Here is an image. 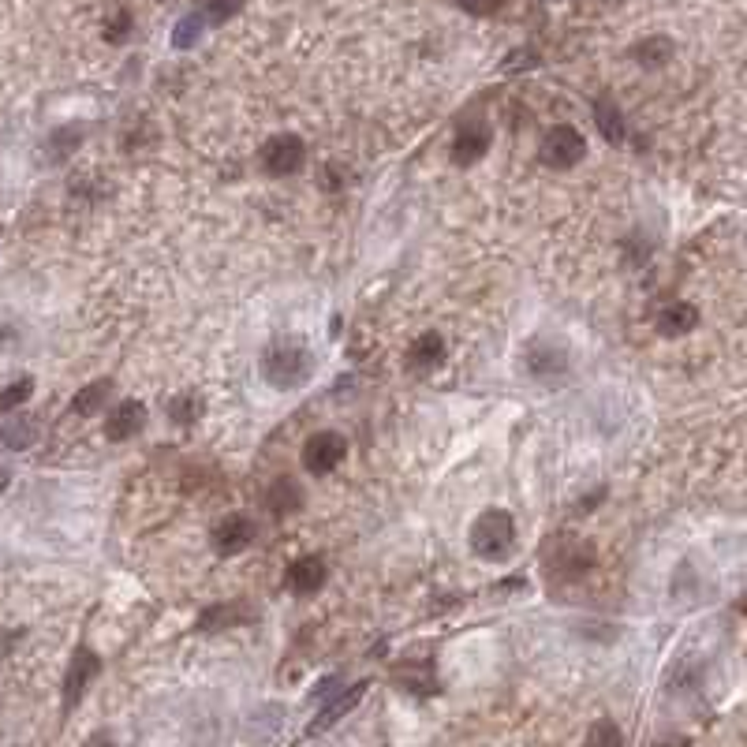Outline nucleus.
<instances>
[{"label": "nucleus", "instance_id": "nucleus-22", "mask_svg": "<svg viewBox=\"0 0 747 747\" xmlns=\"http://www.w3.org/2000/svg\"><path fill=\"white\" fill-rule=\"evenodd\" d=\"M624 736L621 729H617V721H594L591 733H587V747H621Z\"/></svg>", "mask_w": 747, "mask_h": 747}, {"label": "nucleus", "instance_id": "nucleus-19", "mask_svg": "<svg viewBox=\"0 0 747 747\" xmlns=\"http://www.w3.org/2000/svg\"><path fill=\"white\" fill-rule=\"evenodd\" d=\"M441 337L437 333H423V337L411 344V352H408V367L411 370H430L441 363Z\"/></svg>", "mask_w": 747, "mask_h": 747}, {"label": "nucleus", "instance_id": "nucleus-7", "mask_svg": "<svg viewBox=\"0 0 747 747\" xmlns=\"http://www.w3.org/2000/svg\"><path fill=\"white\" fill-rule=\"evenodd\" d=\"M210 542H213V550L221 553V557H236V553H243L254 542V523L247 520L243 512H232V516H225V520L213 523Z\"/></svg>", "mask_w": 747, "mask_h": 747}, {"label": "nucleus", "instance_id": "nucleus-30", "mask_svg": "<svg viewBox=\"0 0 747 747\" xmlns=\"http://www.w3.org/2000/svg\"><path fill=\"white\" fill-rule=\"evenodd\" d=\"M15 340H19V329H15L12 322H4V318H0V352H4V348H12Z\"/></svg>", "mask_w": 747, "mask_h": 747}, {"label": "nucleus", "instance_id": "nucleus-18", "mask_svg": "<svg viewBox=\"0 0 747 747\" xmlns=\"http://www.w3.org/2000/svg\"><path fill=\"white\" fill-rule=\"evenodd\" d=\"M594 124H598V131H602V139L613 142V146L624 142V135H628L621 109H617L613 101H594Z\"/></svg>", "mask_w": 747, "mask_h": 747}, {"label": "nucleus", "instance_id": "nucleus-15", "mask_svg": "<svg viewBox=\"0 0 747 747\" xmlns=\"http://www.w3.org/2000/svg\"><path fill=\"white\" fill-rule=\"evenodd\" d=\"M109 393H113V381L109 378L90 381V385H83L79 393L71 396V411H75V415H98V411L109 404Z\"/></svg>", "mask_w": 747, "mask_h": 747}, {"label": "nucleus", "instance_id": "nucleus-28", "mask_svg": "<svg viewBox=\"0 0 747 747\" xmlns=\"http://www.w3.org/2000/svg\"><path fill=\"white\" fill-rule=\"evenodd\" d=\"M538 57L535 53H527V49H520V53H512V57L505 60V71H523V68H535Z\"/></svg>", "mask_w": 747, "mask_h": 747}, {"label": "nucleus", "instance_id": "nucleus-3", "mask_svg": "<svg viewBox=\"0 0 747 747\" xmlns=\"http://www.w3.org/2000/svg\"><path fill=\"white\" fill-rule=\"evenodd\" d=\"M583 157H587V139H583L572 124H557L546 131V139H542V161H546L550 169H576Z\"/></svg>", "mask_w": 747, "mask_h": 747}, {"label": "nucleus", "instance_id": "nucleus-14", "mask_svg": "<svg viewBox=\"0 0 747 747\" xmlns=\"http://www.w3.org/2000/svg\"><path fill=\"white\" fill-rule=\"evenodd\" d=\"M695 322H699V311L691 303H673L658 314V333L662 337H684L688 329H695Z\"/></svg>", "mask_w": 747, "mask_h": 747}, {"label": "nucleus", "instance_id": "nucleus-29", "mask_svg": "<svg viewBox=\"0 0 747 747\" xmlns=\"http://www.w3.org/2000/svg\"><path fill=\"white\" fill-rule=\"evenodd\" d=\"M337 684H340V677H325L322 684L311 691V703H325V699H329V695L337 691Z\"/></svg>", "mask_w": 747, "mask_h": 747}, {"label": "nucleus", "instance_id": "nucleus-25", "mask_svg": "<svg viewBox=\"0 0 747 747\" xmlns=\"http://www.w3.org/2000/svg\"><path fill=\"white\" fill-rule=\"evenodd\" d=\"M127 30H131V15L120 8V12H116L109 23H105V38H109V42H124Z\"/></svg>", "mask_w": 747, "mask_h": 747}, {"label": "nucleus", "instance_id": "nucleus-10", "mask_svg": "<svg viewBox=\"0 0 747 747\" xmlns=\"http://www.w3.org/2000/svg\"><path fill=\"white\" fill-rule=\"evenodd\" d=\"M367 695V680H359V684H352L348 691H340V695H333L329 703L318 710V718L307 725V736H318V733H325V729H333L344 714H352L355 706H359V699Z\"/></svg>", "mask_w": 747, "mask_h": 747}, {"label": "nucleus", "instance_id": "nucleus-26", "mask_svg": "<svg viewBox=\"0 0 747 747\" xmlns=\"http://www.w3.org/2000/svg\"><path fill=\"white\" fill-rule=\"evenodd\" d=\"M467 15H494L501 8V0H456Z\"/></svg>", "mask_w": 747, "mask_h": 747}, {"label": "nucleus", "instance_id": "nucleus-23", "mask_svg": "<svg viewBox=\"0 0 747 747\" xmlns=\"http://www.w3.org/2000/svg\"><path fill=\"white\" fill-rule=\"evenodd\" d=\"M236 613H240V606H210L202 617H198V628H202V632H217V628H225V624L243 621V617H236Z\"/></svg>", "mask_w": 747, "mask_h": 747}, {"label": "nucleus", "instance_id": "nucleus-1", "mask_svg": "<svg viewBox=\"0 0 747 747\" xmlns=\"http://www.w3.org/2000/svg\"><path fill=\"white\" fill-rule=\"evenodd\" d=\"M258 370L273 389H299L314 378V352L303 337H277L262 348Z\"/></svg>", "mask_w": 747, "mask_h": 747}, {"label": "nucleus", "instance_id": "nucleus-13", "mask_svg": "<svg viewBox=\"0 0 747 747\" xmlns=\"http://www.w3.org/2000/svg\"><path fill=\"white\" fill-rule=\"evenodd\" d=\"M322 583H325L322 557H299V561L288 568V587L296 594H314Z\"/></svg>", "mask_w": 747, "mask_h": 747}, {"label": "nucleus", "instance_id": "nucleus-31", "mask_svg": "<svg viewBox=\"0 0 747 747\" xmlns=\"http://www.w3.org/2000/svg\"><path fill=\"white\" fill-rule=\"evenodd\" d=\"M19 639H23V632H4V628H0V658H4V654L12 650V643H19Z\"/></svg>", "mask_w": 747, "mask_h": 747}, {"label": "nucleus", "instance_id": "nucleus-6", "mask_svg": "<svg viewBox=\"0 0 747 747\" xmlns=\"http://www.w3.org/2000/svg\"><path fill=\"white\" fill-rule=\"evenodd\" d=\"M101 673V658L94 654L90 647H79L75 650V658H71L68 665V677H64V714H71L75 706L83 703L86 688H90V680Z\"/></svg>", "mask_w": 747, "mask_h": 747}, {"label": "nucleus", "instance_id": "nucleus-32", "mask_svg": "<svg viewBox=\"0 0 747 747\" xmlns=\"http://www.w3.org/2000/svg\"><path fill=\"white\" fill-rule=\"evenodd\" d=\"M8 482H12V471H8V467H0V494H4V486H8Z\"/></svg>", "mask_w": 747, "mask_h": 747}, {"label": "nucleus", "instance_id": "nucleus-20", "mask_svg": "<svg viewBox=\"0 0 747 747\" xmlns=\"http://www.w3.org/2000/svg\"><path fill=\"white\" fill-rule=\"evenodd\" d=\"M202 30H206V15L202 12L184 15V19L172 27V49H195L198 38H202Z\"/></svg>", "mask_w": 747, "mask_h": 747}, {"label": "nucleus", "instance_id": "nucleus-11", "mask_svg": "<svg viewBox=\"0 0 747 747\" xmlns=\"http://www.w3.org/2000/svg\"><path fill=\"white\" fill-rule=\"evenodd\" d=\"M142 423H146V408H142L139 400H124V404H116V408L109 411V419H105V437H109V441H127V437L139 434Z\"/></svg>", "mask_w": 747, "mask_h": 747}, {"label": "nucleus", "instance_id": "nucleus-4", "mask_svg": "<svg viewBox=\"0 0 747 747\" xmlns=\"http://www.w3.org/2000/svg\"><path fill=\"white\" fill-rule=\"evenodd\" d=\"M303 161H307V146L299 135H273L262 146V165L269 176H292L303 169Z\"/></svg>", "mask_w": 747, "mask_h": 747}, {"label": "nucleus", "instance_id": "nucleus-27", "mask_svg": "<svg viewBox=\"0 0 747 747\" xmlns=\"http://www.w3.org/2000/svg\"><path fill=\"white\" fill-rule=\"evenodd\" d=\"M75 131H79V127H64V131H57V135H53V146H57V157H64V154H68V150H75V146H79V139H71Z\"/></svg>", "mask_w": 747, "mask_h": 747}, {"label": "nucleus", "instance_id": "nucleus-33", "mask_svg": "<svg viewBox=\"0 0 747 747\" xmlns=\"http://www.w3.org/2000/svg\"><path fill=\"white\" fill-rule=\"evenodd\" d=\"M654 747H691V744L684 740V736H680V740H665V744H654Z\"/></svg>", "mask_w": 747, "mask_h": 747}, {"label": "nucleus", "instance_id": "nucleus-34", "mask_svg": "<svg viewBox=\"0 0 747 747\" xmlns=\"http://www.w3.org/2000/svg\"><path fill=\"white\" fill-rule=\"evenodd\" d=\"M602 4H621V0H602Z\"/></svg>", "mask_w": 747, "mask_h": 747}, {"label": "nucleus", "instance_id": "nucleus-16", "mask_svg": "<svg viewBox=\"0 0 747 747\" xmlns=\"http://www.w3.org/2000/svg\"><path fill=\"white\" fill-rule=\"evenodd\" d=\"M632 57H635V64H643V68H662V64L673 60V42H669L665 34L643 38V42L632 45Z\"/></svg>", "mask_w": 747, "mask_h": 747}, {"label": "nucleus", "instance_id": "nucleus-21", "mask_svg": "<svg viewBox=\"0 0 747 747\" xmlns=\"http://www.w3.org/2000/svg\"><path fill=\"white\" fill-rule=\"evenodd\" d=\"M30 393H34V381L30 378H19V381H12L8 389H0V415H4V411L23 408V404L30 400Z\"/></svg>", "mask_w": 747, "mask_h": 747}, {"label": "nucleus", "instance_id": "nucleus-2", "mask_svg": "<svg viewBox=\"0 0 747 747\" xmlns=\"http://www.w3.org/2000/svg\"><path fill=\"white\" fill-rule=\"evenodd\" d=\"M516 546V520L505 508H486L479 520L471 523V553L479 561H505Z\"/></svg>", "mask_w": 747, "mask_h": 747}, {"label": "nucleus", "instance_id": "nucleus-8", "mask_svg": "<svg viewBox=\"0 0 747 747\" xmlns=\"http://www.w3.org/2000/svg\"><path fill=\"white\" fill-rule=\"evenodd\" d=\"M490 124L482 120V116H471L467 124H460V131H456V142H452V161L460 165V169H467V165H475L486 150H490Z\"/></svg>", "mask_w": 747, "mask_h": 747}, {"label": "nucleus", "instance_id": "nucleus-24", "mask_svg": "<svg viewBox=\"0 0 747 747\" xmlns=\"http://www.w3.org/2000/svg\"><path fill=\"white\" fill-rule=\"evenodd\" d=\"M240 8H243V0H206L202 15H206V23L221 27V23H228L232 15H240Z\"/></svg>", "mask_w": 747, "mask_h": 747}, {"label": "nucleus", "instance_id": "nucleus-5", "mask_svg": "<svg viewBox=\"0 0 747 747\" xmlns=\"http://www.w3.org/2000/svg\"><path fill=\"white\" fill-rule=\"evenodd\" d=\"M344 456H348V441L337 430H322V434L307 437V445H303V467L314 475H329L333 467H340Z\"/></svg>", "mask_w": 747, "mask_h": 747}, {"label": "nucleus", "instance_id": "nucleus-9", "mask_svg": "<svg viewBox=\"0 0 747 747\" xmlns=\"http://www.w3.org/2000/svg\"><path fill=\"white\" fill-rule=\"evenodd\" d=\"M523 367L531 378H557L568 370V352L561 344H550V340H531L527 355H523Z\"/></svg>", "mask_w": 747, "mask_h": 747}, {"label": "nucleus", "instance_id": "nucleus-17", "mask_svg": "<svg viewBox=\"0 0 747 747\" xmlns=\"http://www.w3.org/2000/svg\"><path fill=\"white\" fill-rule=\"evenodd\" d=\"M299 497H303V490H299L296 482H292V479H277V482H273V486H269L266 505H269V512H273L277 520H284L288 512H296V508L303 505Z\"/></svg>", "mask_w": 747, "mask_h": 747}, {"label": "nucleus", "instance_id": "nucleus-12", "mask_svg": "<svg viewBox=\"0 0 747 747\" xmlns=\"http://www.w3.org/2000/svg\"><path fill=\"white\" fill-rule=\"evenodd\" d=\"M38 434H42V423H38L34 415H12V419L4 423V430H0V441H4V449L23 452L38 441Z\"/></svg>", "mask_w": 747, "mask_h": 747}]
</instances>
